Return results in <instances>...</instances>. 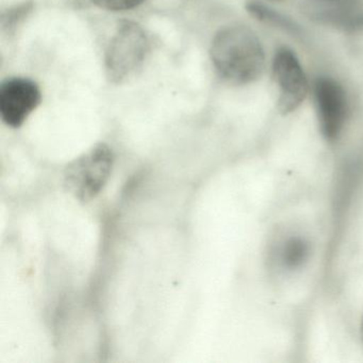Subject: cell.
Returning <instances> with one entry per match:
<instances>
[{"label": "cell", "instance_id": "obj_6", "mask_svg": "<svg viewBox=\"0 0 363 363\" xmlns=\"http://www.w3.org/2000/svg\"><path fill=\"white\" fill-rule=\"evenodd\" d=\"M316 16L328 23L352 26L358 23L360 0H311Z\"/></svg>", "mask_w": 363, "mask_h": 363}, {"label": "cell", "instance_id": "obj_1", "mask_svg": "<svg viewBox=\"0 0 363 363\" xmlns=\"http://www.w3.org/2000/svg\"><path fill=\"white\" fill-rule=\"evenodd\" d=\"M211 58L220 77L235 86L254 84L267 67L262 42L252 29L243 25L226 27L216 35Z\"/></svg>", "mask_w": 363, "mask_h": 363}, {"label": "cell", "instance_id": "obj_7", "mask_svg": "<svg viewBox=\"0 0 363 363\" xmlns=\"http://www.w3.org/2000/svg\"><path fill=\"white\" fill-rule=\"evenodd\" d=\"M309 255V243L303 238L292 237L282 244L279 250V260L284 269L293 271L303 267Z\"/></svg>", "mask_w": 363, "mask_h": 363}, {"label": "cell", "instance_id": "obj_5", "mask_svg": "<svg viewBox=\"0 0 363 363\" xmlns=\"http://www.w3.org/2000/svg\"><path fill=\"white\" fill-rule=\"evenodd\" d=\"M41 101L35 82L25 78L8 80L0 89V114L12 128L22 126Z\"/></svg>", "mask_w": 363, "mask_h": 363}, {"label": "cell", "instance_id": "obj_9", "mask_svg": "<svg viewBox=\"0 0 363 363\" xmlns=\"http://www.w3.org/2000/svg\"><path fill=\"white\" fill-rule=\"evenodd\" d=\"M361 335H362V340H363V318H362V323H361Z\"/></svg>", "mask_w": 363, "mask_h": 363}, {"label": "cell", "instance_id": "obj_4", "mask_svg": "<svg viewBox=\"0 0 363 363\" xmlns=\"http://www.w3.org/2000/svg\"><path fill=\"white\" fill-rule=\"evenodd\" d=\"M312 99L320 133L329 141L337 139L350 116V96L343 84L330 76H320L311 86Z\"/></svg>", "mask_w": 363, "mask_h": 363}, {"label": "cell", "instance_id": "obj_2", "mask_svg": "<svg viewBox=\"0 0 363 363\" xmlns=\"http://www.w3.org/2000/svg\"><path fill=\"white\" fill-rule=\"evenodd\" d=\"M114 157L108 146L99 145L67 165L65 186L78 201L88 203L96 199L112 174Z\"/></svg>", "mask_w": 363, "mask_h": 363}, {"label": "cell", "instance_id": "obj_8", "mask_svg": "<svg viewBox=\"0 0 363 363\" xmlns=\"http://www.w3.org/2000/svg\"><path fill=\"white\" fill-rule=\"evenodd\" d=\"M97 7L108 11H126L141 5L144 0H92Z\"/></svg>", "mask_w": 363, "mask_h": 363}, {"label": "cell", "instance_id": "obj_3", "mask_svg": "<svg viewBox=\"0 0 363 363\" xmlns=\"http://www.w3.org/2000/svg\"><path fill=\"white\" fill-rule=\"evenodd\" d=\"M272 74L278 110L284 114L296 111L311 93V84L297 55L288 48L276 50L272 60Z\"/></svg>", "mask_w": 363, "mask_h": 363}]
</instances>
